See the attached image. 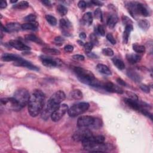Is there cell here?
Returning a JSON list of instances; mask_svg holds the SVG:
<instances>
[{
	"mask_svg": "<svg viewBox=\"0 0 153 153\" xmlns=\"http://www.w3.org/2000/svg\"><path fill=\"white\" fill-rule=\"evenodd\" d=\"M36 19H37V16H36L35 14H30L24 17V21L30 23V22H35Z\"/></svg>",
	"mask_w": 153,
	"mask_h": 153,
	"instance_id": "d590c367",
	"label": "cell"
},
{
	"mask_svg": "<svg viewBox=\"0 0 153 153\" xmlns=\"http://www.w3.org/2000/svg\"><path fill=\"white\" fill-rule=\"evenodd\" d=\"M21 59V57L13 55V54H5L2 56V60L4 62H16Z\"/></svg>",
	"mask_w": 153,
	"mask_h": 153,
	"instance_id": "603a6c76",
	"label": "cell"
},
{
	"mask_svg": "<svg viewBox=\"0 0 153 153\" xmlns=\"http://www.w3.org/2000/svg\"><path fill=\"white\" fill-rule=\"evenodd\" d=\"M117 22H118V17L115 14L111 15L107 19V25L111 29L114 28Z\"/></svg>",
	"mask_w": 153,
	"mask_h": 153,
	"instance_id": "cb8c5ba5",
	"label": "cell"
},
{
	"mask_svg": "<svg viewBox=\"0 0 153 153\" xmlns=\"http://www.w3.org/2000/svg\"><path fill=\"white\" fill-rule=\"evenodd\" d=\"M13 64L15 66L23 67H26L27 68H29L30 69L34 70V71H38L39 70V68H38L37 67H35V65H32L31 62L27 61L26 60H24L22 58L19 60H17L16 62H14Z\"/></svg>",
	"mask_w": 153,
	"mask_h": 153,
	"instance_id": "2e32d148",
	"label": "cell"
},
{
	"mask_svg": "<svg viewBox=\"0 0 153 153\" xmlns=\"http://www.w3.org/2000/svg\"><path fill=\"white\" fill-rule=\"evenodd\" d=\"M104 89L108 92L115 93L119 94H123L124 93L123 90L119 86L114 84L111 82H108L102 85Z\"/></svg>",
	"mask_w": 153,
	"mask_h": 153,
	"instance_id": "8fae6325",
	"label": "cell"
},
{
	"mask_svg": "<svg viewBox=\"0 0 153 153\" xmlns=\"http://www.w3.org/2000/svg\"><path fill=\"white\" fill-rule=\"evenodd\" d=\"M65 98L66 95L62 91H57L54 93L49 99L45 108L41 111L42 118L45 120L49 119V116H51V114L58 108L60 104L65 99Z\"/></svg>",
	"mask_w": 153,
	"mask_h": 153,
	"instance_id": "7a4b0ae2",
	"label": "cell"
},
{
	"mask_svg": "<svg viewBox=\"0 0 153 153\" xmlns=\"http://www.w3.org/2000/svg\"><path fill=\"white\" fill-rule=\"evenodd\" d=\"M64 50L66 52L70 53V52H72L74 50V47L72 46V45L68 44V45H67V46H65Z\"/></svg>",
	"mask_w": 153,
	"mask_h": 153,
	"instance_id": "7dc6e473",
	"label": "cell"
},
{
	"mask_svg": "<svg viewBox=\"0 0 153 153\" xmlns=\"http://www.w3.org/2000/svg\"><path fill=\"white\" fill-rule=\"evenodd\" d=\"M17 2V0H11L10 1L11 3H14V4H15Z\"/></svg>",
	"mask_w": 153,
	"mask_h": 153,
	"instance_id": "91938a15",
	"label": "cell"
},
{
	"mask_svg": "<svg viewBox=\"0 0 153 153\" xmlns=\"http://www.w3.org/2000/svg\"><path fill=\"white\" fill-rule=\"evenodd\" d=\"M74 71L80 82L93 87L102 86L101 83L96 80L91 71L81 67H75Z\"/></svg>",
	"mask_w": 153,
	"mask_h": 153,
	"instance_id": "3957f363",
	"label": "cell"
},
{
	"mask_svg": "<svg viewBox=\"0 0 153 153\" xmlns=\"http://www.w3.org/2000/svg\"><path fill=\"white\" fill-rule=\"evenodd\" d=\"M77 42L78 43V44L80 45V46H84V43L83 42V41H81V40H78L77 41Z\"/></svg>",
	"mask_w": 153,
	"mask_h": 153,
	"instance_id": "680465c9",
	"label": "cell"
},
{
	"mask_svg": "<svg viewBox=\"0 0 153 153\" xmlns=\"http://www.w3.org/2000/svg\"><path fill=\"white\" fill-rule=\"evenodd\" d=\"M83 22L85 25H91L92 22H93V17L92 14L91 12H87L86 13H85L83 16Z\"/></svg>",
	"mask_w": 153,
	"mask_h": 153,
	"instance_id": "d4e9b609",
	"label": "cell"
},
{
	"mask_svg": "<svg viewBox=\"0 0 153 153\" xmlns=\"http://www.w3.org/2000/svg\"><path fill=\"white\" fill-rule=\"evenodd\" d=\"M127 94L129 95L130 99H132L134 101H138V97L136 94L132 92H127Z\"/></svg>",
	"mask_w": 153,
	"mask_h": 153,
	"instance_id": "bcb514c9",
	"label": "cell"
},
{
	"mask_svg": "<svg viewBox=\"0 0 153 153\" xmlns=\"http://www.w3.org/2000/svg\"><path fill=\"white\" fill-rule=\"evenodd\" d=\"M84 47L86 51V52L91 51L93 47V45L91 43H86L84 45Z\"/></svg>",
	"mask_w": 153,
	"mask_h": 153,
	"instance_id": "b9f144b4",
	"label": "cell"
},
{
	"mask_svg": "<svg viewBox=\"0 0 153 153\" xmlns=\"http://www.w3.org/2000/svg\"><path fill=\"white\" fill-rule=\"evenodd\" d=\"M97 32L101 36H102V37H104V36H105V28L104 26L102 25H99L97 26Z\"/></svg>",
	"mask_w": 153,
	"mask_h": 153,
	"instance_id": "60d3db41",
	"label": "cell"
},
{
	"mask_svg": "<svg viewBox=\"0 0 153 153\" xmlns=\"http://www.w3.org/2000/svg\"><path fill=\"white\" fill-rule=\"evenodd\" d=\"M127 75L130 78H131L133 81H134V82L138 83L141 81V76L137 73H136V72H134L133 71H128Z\"/></svg>",
	"mask_w": 153,
	"mask_h": 153,
	"instance_id": "484cf974",
	"label": "cell"
},
{
	"mask_svg": "<svg viewBox=\"0 0 153 153\" xmlns=\"http://www.w3.org/2000/svg\"><path fill=\"white\" fill-rule=\"evenodd\" d=\"M79 37L81 39H83V40H84L86 38V37H87V35L86 34L84 33V32H81L79 35Z\"/></svg>",
	"mask_w": 153,
	"mask_h": 153,
	"instance_id": "6f0895ef",
	"label": "cell"
},
{
	"mask_svg": "<svg viewBox=\"0 0 153 153\" xmlns=\"http://www.w3.org/2000/svg\"><path fill=\"white\" fill-rule=\"evenodd\" d=\"M140 111L141 112V113L143 115H144L145 116H146V117H148L149 119H150L151 120H152V115L151 113H150L148 111H147V110H145L144 109H143V108H141Z\"/></svg>",
	"mask_w": 153,
	"mask_h": 153,
	"instance_id": "7bdbcfd3",
	"label": "cell"
},
{
	"mask_svg": "<svg viewBox=\"0 0 153 153\" xmlns=\"http://www.w3.org/2000/svg\"><path fill=\"white\" fill-rule=\"evenodd\" d=\"M41 3L46 6H50L51 5V2L48 0H44V1H41Z\"/></svg>",
	"mask_w": 153,
	"mask_h": 153,
	"instance_id": "9f6ffc18",
	"label": "cell"
},
{
	"mask_svg": "<svg viewBox=\"0 0 153 153\" xmlns=\"http://www.w3.org/2000/svg\"><path fill=\"white\" fill-rule=\"evenodd\" d=\"M126 104H127L129 106H130L131 108L136 110V111H139L141 110L142 107L141 105L137 102V101H134L132 99L130 98H126L124 100Z\"/></svg>",
	"mask_w": 153,
	"mask_h": 153,
	"instance_id": "ac0fdd59",
	"label": "cell"
},
{
	"mask_svg": "<svg viewBox=\"0 0 153 153\" xmlns=\"http://www.w3.org/2000/svg\"><path fill=\"white\" fill-rule=\"evenodd\" d=\"M57 11L61 16H65L68 13L67 8L63 5H58L57 7Z\"/></svg>",
	"mask_w": 153,
	"mask_h": 153,
	"instance_id": "e575fe53",
	"label": "cell"
},
{
	"mask_svg": "<svg viewBox=\"0 0 153 153\" xmlns=\"http://www.w3.org/2000/svg\"><path fill=\"white\" fill-rule=\"evenodd\" d=\"M102 53L107 56H113L114 55V51L110 48H105L102 49Z\"/></svg>",
	"mask_w": 153,
	"mask_h": 153,
	"instance_id": "8d00e7d4",
	"label": "cell"
},
{
	"mask_svg": "<svg viewBox=\"0 0 153 153\" xmlns=\"http://www.w3.org/2000/svg\"><path fill=\"white\" fill-rule=\"evenodd\" d=\"M1 104L14 111H20L21 108L13 97H4L1 99Z\"/></svg>",
	"mask_w": 153,
	"mask_h": 153,
	"instance_id": "30bf717a",
	"label": "cell"
},
{
	"mask_svg": "<svg viewBox=\"0 0 153 153\" xmlns=\"http://www.w3.org/2000/svg\"><path fill=\"white\" fill-rule=\"evenodd\" d=\"M136 10L137 15H142L144 17L150 16V11L148 8L144 4L140 3H136Z\"/></svg>",
	"mask_w": 153,
	"mask_h": 153,
	"instance_id": "5bb4252c",
	"label": "cell"
},
{
	"mask_svg": "<svg viewBox=\"0 0 153 153\" xmlns=\"http://www.w3.org/2000/svg\"><path fill=\"white\" fill-rule=\"evenodd\" d=\"M140 88L142 90L143 92H144L145 93H148L150 92V89L149 87V86H148L147 85L145 84H142L140 86Z\"/></svg>",
	"mask_w": 153,
	"mask_h": 153,
	"instance_id": "ee69618b",
	"label": "cell"
},
{
	"mask_svg": "<svg viewBox=\"0 0 153 153\" xmlns=\"http://www.w3.org/2000/svg\"><path fill=\"white\" fill-rule=\"evenodd\" d=\"M90 38H91V43L93 45H97L98 44V40L97 39L96 36L95 34H92L91 35H90Z\"/></svg>",
	"mask_w": 153,
	"mask_h": 153,
	"instance_id": "ab89813d",
	"label": "cell"
},
{
	"mask_svg": "<svg viewBox=\"0 0 153 153\" xmlns=\"http://www.w3.org/2000/svg\"><path fill=\"white\" fill-rule=\"evenodd\" d=\"M13 97L16 100L22 109V108L28 104L30 95L26 89L22 88L16 91Z\"/></svg>",
	"mask_w": 153,
	"mask_h": 153,
	"instance_id": "277c9868",
	"label": "cell"
},
{
	"mask_svg": "<svg viewBox=\"0 0 153 153\" xmlns=\"http://www.w3.org/2000/svg\"><path fill=\"white\" fill-rule=\"evenodd\" d=\"M94 14H95V17L97 19L102 21V11L100 8H97L96 10L95 11Z\"/></svg>",
	"mask_w": 153,
	"mask_h": 153,
	"instance_id": "74e56055",
	"label": "cell"
},
{
	"mask_svg": "<svg viewBox=\"0 0 153 153\" xmlns=\"http://www.w3.org/2000/svg\"><path fill=\"white\" fill-rule=\"evenodd\" d=\"M91 3L95 5H98V6H102L103 5V3L101 1H92Z\"/></svg>",
	"mask_w": 153,
	"mask_h": 153,
	"instance_id": "db71d44e",
	"label": "cell"
},
{
	"mask_svg": "<svg viewBox=\"0 0 153 153\" xmlns=\"http://www.w3.org/2000/svg\"><path fill=\"white\" fill-rule=\"evenodd\" d=\"M78 6L82 10H85L87 7V3L84 1H80L78 3Z\"/></svg>",
	"mask_w": 153,
	"mask_h": 153,
	"instance_id": "f6af8a7d",
	"label": "cell"
},
{
	"mask_svg": "<svg viewBox=\"0 0 153 153\" xmlns=\"http://www.w3.org/2000/svg\"><path fill=\"white\" fill-rule=\"evenodd\" d=\"M55 41L57 43H60V44H62L63 43H64L65 41V39L64 38L61 37H56L55 38Z\"/></svg>",
	"mask_w": 153,
	"mask_h": 153,
	"instance_id": "816d5d0a",
	"label": "cell"
},
{
	"mask_svg": "<svg viewBox=\"0 0 153 153\" xmlns=\"http://www.w3.org/2000/svg\"><path fill=\"white\" fill-rule=\"evenodd\" d=\"M138 26L140 27L142 30H144V31H147L150 28V23L147 20L141 19V20L139 21V22H138Z\"/></svg>",
	"mask_w": 153,
	"mask_h": 153,
	"instance_id": "4dcf8cb0",
	"label": "cell"
},
{
	"mask_svg": "<svg viewBox=\"0 0 153 153\" xmlns=\"http://www.w3.org/2000/svg\"><path fill=\"white\" fill-rule=\"evenodd\" d=\"M126 59L130 64H134L141 60V57L137 54H128Z\"/></svg>",
	"mask_w": 153,
	"mask_h": 153,
	"instance_id": "7402d4cb",
	"label": "cell"
},
{
	"mask_svg": "<svg viewBox=\"0 0 153 153\" xmlns=\"http://www.w3.org/2000/svg\"><path fill=\"white\" fill-rule=\"evenodd\" d=\"M86 54L87 55V56H89V58H96V57H97V56L96 55H95L93 53H92L91 51L86 52Z\"/></svg>",
	"mask_w": 153,
	"mask_h": 153,
	"instance_id": "f5cc1de1",
	"label": "cell"
},
{
	"mask_svg": "<svg viewBox=\"0 0 153 153\" xmlns=\"http://www.w3.org/2000/svg\"><path fill=\"white\" fill-rule=\"evenodd\" d=\"M25 38L26 40H29V41L36 43H37V44H41L43 43V41L39 38H38L37 37H36V36L34 35H32V34L26 35L25 36Z\"/></svg>",
	"mask_w": 153,
	"mask_h": 153,
	"instance_id": "1f68e13d",
	"label": "cell"
},
{
	"mask_svg": "<svg viewBox=\"0 0 153 153\" xmlns=\"http://www.w3.org/2000/svg\"><path fill=\"white\" fill-rule=\"evenodd\" d=\"M89 104L87 102H80L75 104L68 110V115L71 117H75L87 111L89 108Z\"/></svg>",
	"mask_w": 153,
	"mask_h": 153,
	"instance_id": "5b68a950",
	"label": "cell"
},
{
	"mask_svg": "<svg viewBox=\"0 0 153 153\" xmlns=\"http://www.w3.org/2000/svg\"><path fill=\"white\" fill-rule=\"evenodd\" d=\"M70 96L72 98L74 99L75 100H80L83 98V95L82 92L80 90L75 89L71 92Z\"/></svg>",
	"mask_w": 153,
	"mask_h": 153,
	"instance_id": "4316f807",
	"label": "cell"
},
{
	"mask_svg": "<svg viewBox=\"0 0 153 153\" xmlns=\"http://www.w3.org/2000/svg\"><path fill=\"white\" fill-rule=\"evenodd\" d=\"M117 82L120 86H126L127 85L126 83L123 80H122L120 78H117Z\"/></svg>",
	"mask_w": 153,
	"mask_h": 153,
	"instance_id": "f907efd6",
	"label": "cell"
},
{
	"mask_svg": "<svg viewBox=\"0 0 153 153\" xmlns=\"http://www.w3.org/2000/svg\"><path fill=\"white\" fill-rule=\"evenodd\" d=\"M106 39L108 40V41L110 42L113 45H114L116 44L117 41L111 34H110V33L108 34L106 36Z\"/></svg>",
	"mask_w": 153,
	"mask_h": 153,
	"instance_id": "f35d334b",
	"label": "cell"
},
{
	"mask_svg": "<svg viewBox=\"0 0 153 153\" xmlns=\"http://www.w3.org/2000/svg\"><path fill=\"white\" fill-rule=\"evenodd\" d=\"M60 27L63 34L65 36H70L69 30L71 27V23L68 19H61L60 20Z\"/></svg>",
	"mask_w": 153,
	"mask_h": 153,
	"instance_id": "9a60e30c",
	"label": "cell"
},
{
	"mask_svg": "<svg viewBox=\"0 0 153 153\" xmlns=\"http://www.w3.org/2000/svg\"><path fill=\"white\" fill-rule=\"evenodd\" d=\"M105 138L102 135L92 136L82 141V144L85 150L91 151L96 145L104 142Z\"/></svg>",
	"mask_w": 153,
	"mask_h": 153,
	"instance_id": "8992f818",
	"label": "cell"
},
{
	"mask_svg": "<svg viewBox=\"0 0 153 153\" xmlns=\"http://www.w3.org/2000/svg\"><path fill=\"white\" fill-rule=\"evenodd\" d=\"M73 58L75 60L80 61H83L84 60V56L81 55H75L73 56Z\"/></svg>",
	"mask_w": 153,
	"mask_h": 153,
	"instance_id": "c3c4849f",
	"label": "cell"
},
{
	"mask_svg": "<svg viewBox=\"0 0 153 153\" xmlns=\"http://www.w3.org/2000/svg\"><path fill=\"white\" fill-rule=\"evenodd\" d=\"M133 49L134 51L138 53H143L145 51V47L142 45L134 44H133Z\"/></svg>",
	"mask_w": 153,
	"mask_h": 153,
	"instance_id": "d6a6232c",
	"label": "cell"
},
{
	"mask_svg": "<svg viewBox=\"0 0 153 153\" xmlns=\"http://www.w3.org/2000/svg\"><path fill=\"white\" fill-rule=\"evenodd\" d=\"M46 19L48 22V23L51 26H55L57 24V20L56 18L50 14H47L46 16Z\"/></svg>",
	"mask_w": 153,
	"mask_h": 153,
	"instance_id": "836d02e7",
	"label": "cell"
},
{
	"mask_svg": "<svg viewBox=\"0 0 153 153\" xmlns=\"http://www.w3.org/2000/svg\"><path fill=\"white\" fill-rule=\"evenodd\" d=\"M38 28V23L37 22H30L22 25V28L23 30L36 31Z\"/></svg>",
	"mask_w": 153,
	"mask_h": 153,
	"instance_id": "ffe728a7",
	"label": "cell"
},
{
	"mask_svg": "<svg viewBox=\"0 0 153 153\" xmlns=\"http://www.w3.org/2000/svg\"><path fill=\"white\" fill-rule=\"evenodd\" d=\"M95 120V118L92 116L83 115L78 119L77 125L80 128L91 127L93 124Z\"/></svg>",
	"mask_w": 153,
	"mask_h": 153,
	"instance_id": "9c48e42d",
	"label": "cell"
},
{
	"mask_svg": "<svg viewBox=\"0 0 153 153\" xmlns=\"http://www.w3.org/2000/svg\"><path fill=\"white\" fill-rule=\"evenodd\" d=\"M132 31H133V26L132 25H128L126 26L125 31H124L123 35V43L124 44L128 43L130 34Z\"/></svg>",
	"mask_w": 153,
	"mask_h": 153,
	"instance_id": "d6986e66",
	"label": "cell"
},
{
	"mask_svg": "<svg viewBox=\"0 0 153 153\" xmlns=\"http://www.w3.org/2000/svg\"><path fill=\"white\" fill-rule=\"evenodd\" d=\"M123 23L126 24V25H132L130 23H132V21L130 20V19H129L128 17H126V16H123Z\"/></svg>",
	"mask_w": 153,
	"mask_h": 153,
	"instance_id": "681fc988",
	"label": "cell"
},
{
	"mask_svg": "<svg viewBox=\"0 0 153 153\" xmlns=\"http://www.w3.org/2000/svg\"><path fill=\"white\" fill-rule=\"evenodd\" d=\"M41 59L42 61V64L44 66L49 67V68H53V67H56L59 65L60 62H58V60L56 59H53V58L48 56H41Z\"/></svg>",
	"mask_w": 153,
	"mask_h": 153,
	"instance_id": "4fadbf2b",
	"label": "cell"
},
{
	"mask_svg": "<svg viewBox=\"0 0 153 153\" xmlns=\"http://www.w3.org/2000/svg\"><path fill=\"white\" fill-rule=\"evenodd\" d=\"M7 6V2L5 1H1L0 3V8H5Z\"/></svg>",
	"mask_w": 153,
	"mask_h": 153,
	"instance_id": "11a10c76",
	"label": "cell"
},
{
	"mask_svg": "<svg viewBox=\"0 0 153 153\" xmlns=\"http://www.w3.org/2000/svg\"><path fill=\"white\" fill-rule=\"evenodd\" d=\"M5 32H17L22 30V25H21L18 23H8L5 26Z\"/></svg>",
	"mask_w": 153,
	"mask_h": 153,
	"instance_id": "e0dca14e",
	"label": "cell"
},
{
	"mask_svg": "<svg viewBox=\"0 0 153 153\" xmlns=\"http://www.w3.org/2000/svg\"><path fill=\"white\" fill-rule=\"evenodd\" d=\"M42 51L48 55H60V51L56 49L53 48H44L42 50Z\"/></svg>",
	"mask_w": 153,
	"mask_h": 153,
	"instance_id": "f546056e",
	"label": "cell"
},
{
	"mask_svg": "<svg viewBox=\"0 0 153 153\" xmlns=\"http://www.w3.org/2000/svg\"><path fill=\"white\" fill-rule=\"evenodd\" d=\"M29 7V3L26 1H22L13 5V8L18 10H25Z\"/></svg>",
	"mask_w": 153,
	"mask_h": 153,
	"instance_id": "f1b7e54d",
	"label": "cell"
},
{
	"mask_svg": "<svg viewBox=\"0 0 153 153\" xmlns=\"http://www.w3.org/2000/svg\"><path fill=\"white\" fill-rule=\"evenodd\" d=\"M96 69L99 72V73L104 74L105 75H110L112 74L110 69L106 65L104 64H97L96 66Z\"/></svg>",
	"mask_w": 153,
	"mask_h": 153,
	"instance_id": "44dd1931",
	"label": "cell"
},
{
	"mask_svg": "<svg viewBox=\"0 0 153 153\" xmlns=\"http://www.w3.org/2000/svg\"><path fill=\"white\" fill-rule=\"evenodd\" d=\"M93 136L92 132L87 128H80L77 130L73 134V138L74 141L77 142H82L84 139Z\"/></svg>",
	"mask_w": 153,
	"mask_h": 153,
	"instance_id": "52a82bcc",
	"label": "cell"
},
{
	"mask_svg": "<svg viewBox=\"0 0 153 153\" xmlns=\"http://www.w3.org/2000/svg\"><path fill=\"white\" fill-rule=\"evenodd\" d=\"M113 64H114V65L119 69L123 70L125 68L124 63L121 59L117 58H114V59H113Z\"/></svg>",
	"mask_w": 153,
	"mask_h": 153,
	"instance_id": "83f0119b",
	"label": "cell"
},
{
	"mask_svg": "<svg viewBox=\"0 0 153 153\" xmlns=\"http://www.w3.org/2000/svg\"><path fill=\"white\" fill-rule=\"evenodd\" d=\"M45 103V95L40 90H35L30 96L28 102V113L35 117L43 110Z\"/></svg>",
	"mask_w": 153,
	"mask_h": 153,
	"instance_id": "6da1fadb",
	"label": "cell"
},
{
	"mask_svg": "<svg viewBox=\"0 0 153 153\" xmlns=\"http://www.w3.org/2000/svg\"><path fill=\"white\" fill-rule=\"evenodd\" d=\"M8 44L10 46L14 49H16L17 50L20 51H28L31 50V48L26 46V44L23 43L19 40H12L9 41Z\"/></svg>",
	"mask_w": 153,
	"mask_h": 153,
	"instance_id": "7c38bea8",
	"label": "cell"
},
{
	"mask_svg": "<svg viewBox=\"0 0 153 153\" xmlns=\"http://www.w3.org/2000/svg\"><path fill=\"white\" fill-rule=\"evenodd\" d=\"M69 108L67 105L60 104L58 109H56L51 115V119L52 121L55 122H58L59 121L65 113L68 111Z\"/></svg>",
	"mask_w": 153,
	"mask_h": 153,
	"instance_id": "ba28073f",
	"label": "cell"
}]
</instances>
